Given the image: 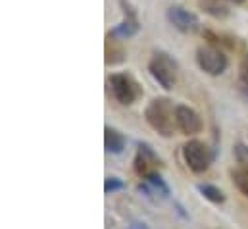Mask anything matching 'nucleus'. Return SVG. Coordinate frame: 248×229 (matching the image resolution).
<instances>
[{"mask_svg": "<svg viewBox=\"0 0 248 229\" xmlns=\"http://www.w3.org/2000/svg\"><path fill=\"white\" fill-rule=\"evenodd\" d=\"M144 119L146 123L162 137H171L175 127H177V121H175V108L171 104L170 98H164V97H158V98H152L144 110Z\"/></svg>", "mask_w": 248, "mask_h": 229, "instance_id": "obj_1", "label": "nucleus"}, {"mask_svg": "<svg viewBox=\"0 0 248 229\" xmlns=\"http://www.w3.org/2000/svg\"><path fill=\"white\" fill-rule=\"evenodd\" d=\"M148 69H150L152 77L160 83V87H164L168 91L173 89V85L177 83V64L166 52H156L152 60L148 62Z\"/></svg>", "mask_w": 248, "mask_h": 229, "instance_id": "obj_2", "label": "nucleus"}, {"mask_svg": "<svg viewBox=\"0 0 248 229\" xmlns=\"http://www.w3.org/2000/svg\"><path fill=\"white\" fill-rule=\"evenodd\" d=\"M127 229H150V228H148L144 222H133Z\"/></svg>", "mask_w": 248, "mask_h": 229, "instance_id": "obj_18", "label": "nucleus"}, {"mask_svg": "<svg viewBox=\"0 0 248 229\" xmlns=\"http://www.w3.org/2000/svg\"><path fill=\"white\" fill-rule=\"evenodd\" d=\"M175 121H177V127L185 135H196L204 127L202 117L198 115V112H194L192 108L183 106V104L181 106H175Z\"/></svg>", "mask_w": 248, "mask_h": 229, "instance_id": "obj_7", "label": "nucleus"}, {"mask_svg": "<svg viewBox=\"0 0 248 229\" xmlns=\"http://www.w3.org/2000/svg\"><path fill=\"white\" fill-rule=\"evenodd\" d=\"M233 154H235V158H237V162H239V168L248 170V147L247 145L237 143L235 148H233Z\"/></svg>", "mask_w": 248, "mask_h": 229, "instance_id": "obj_16", "label": "nucleus"}, {"mask_svg": "<svg viewBox=\"0 0 248 229\" xmlns=\"http://www.w3.org/2000/svg\"><path fill=\"white\" fill-rule=\"evenodd\" d=\"M196 62H198L200 69H204L210 75H219L227 67V56L219 49H216V47H202V49H198Z\"/></svg>", "mask_w": 248, "mask_h": 229, "instance_id": "obj_4", "label": "nucleus"}, {"mask_svg": "<svg viewBox=\"0 0 248 229\" xmlns=\"http://www.w3.org/2000/svg\"><path fill=\"white\" fill-rule=\"evenodd\" d=\"M198 191L202 193L204 198H208V200L214 202V204H223V202H225V195H223V191L217 189L216 185H208V183H204V185H198Z\"/></svg>", "mask_w": 248, "mask_h": 229, "instance_id": "obj_13", "label": "nucleus"}, {"mask_svg": "<svg viewBox=\"0 0 248 229\" xmlns=\"http://www.w3.org/2000/svg\"><path fill=\"white\" fill-rule=\"evenodd\" d=\"M198 6L214 17H227L229 16V8L223 0H198Z\"/></svg>", "mask_w": 248, "mask_h": 229, "instance_id": "obj_12", "label": "nucleus"}, {"mask_svg": "<svg viewBox=\"0 0 248 229\" xmlns=\"http://www.w3.org/2000/svg\"><path fill=\"white\" fill-rule=\"evenodd\" d=\"M104 62L106 65H118L125 60V49L120 41V37L108 33L106 37V45H104Z\"/></svg>", "mask_w": 248, "mask_h": 229, "instance_id": "obj_9", "label": "nucleus"}, {"mask_svg": "<svg viewBox=\"0 0 248 229\" xmlns=\"http://www.w3.org/2000/svg\"><path fill=\"white\" fill-rule=\"evenodd\" d=\"M104 147H106L108 152L120 154V152H124V148H125V137L118 129L106 127V129H104Z\"/></svg>", "mask_w": 248, "mask_h": 229, "instance_id": "obj_11", "label": "nucleus"}, {"mask_svg": "<svg viewBox=\"0 0 248 229\" xmlns=\"http://www.w3.org/2000/svg\"><path fill=\"white\" fill-rule=\"evenodd\" d=\"M231 2H235V4H243V2H247V0H231Z\"/></svg>", "mask_w": 248, "mask_h": 229, "instance_id": "obj_19", "label": "nucleus"}, {"mask_svg": "<svg viewBox=\"0 0 248 229\" xmlns=\"http://www.w3.org/2000/svg\"><path fill=\"white\" fill-rule=\"evenodd\" d=\"M239 91L248 98V54L243 56L239 65Z\"/></svg>", "mask_w": 248, "mask_h": 229, "instance_id": "obj_15", "label": "nucleus"}, {"mask_svg": "<svg viewBox=\"0 0 248 229\" xmlns=\"http://www.w3.org/2000/svg\"><path fill=\"white\" fill-rule=\"evenodd\" d=\"M231 179H233V183L237 185V189L248 198V170H243V168L233 170V172H231Z\"/></svg>", "mask_w": 248, "mask_h": 229, "instance_id": "obj_14", "label": "nucleus"}, {"mask_svg": "<svg viewBox=\"0 0 248 229\" xmlns=\"http://www.w3.org/2000/svg\"><path fill=\"white\" fill-rule=\"evenodd\" d=\"M125 21L124 23H120L118 27H114V31H112V35H116V37H120V39H129V37H133V35H137L139 33V21L135 19V14L131 12V8L127 6L125 8Z\"/></svg>", "mask_w": 248, "mask_h": 229, "instance_id": "obj_10", "label": "nucleus"}, {"mask_svg": "<svg viewBox=\"0 0 248 229\" xmlns=\"http://www.w3.org/2000/svg\"><path fill=\"white\" fill-rule=\"evenodd\" d=\"M125 185L122 179H118V177H108L106 181H104V193H114V191H122Z\"/></svg>", "mask_w": 248, "mask_h": 229, "instance_id": "obj_17", "label": "nucleus"}, {"mask_svg": "<svg viewBox=\"0 0 248 229\" xmlns=\"http://www.w3.org/2000/svg\"><path fill=\"white\" fill-rule=\"evenodd\" d=\"M183 160L188 166V170H192L194 173H202L210 168L214 154L210 147L204 145L202 141H188L183 147Z\"/></svg>", "mask_w": 248, "mask_h": 229, "instance_id": "obj_3", "label": "nucleus"}, {"mask_svg": "<svg viewBox=\"0 0 248 229\" xmlns=\"http://www.w3.org/2000/svg\"><path fill=\"white\" fill-rule=\"evenodd\" d=\"M110 87H112V93L116 97V100L124 106H129L137 100L139 97V89H137V83L127 75V73H114L110 77Z\"/></svg>", "mask_w": 248, "mask_h": 229, "instance_id": "obj_5", "label": "nucleus"}, {"mask_svg": "<svg viewBox=\"0 0 248 229\" xmlns=\"http://www.w3.org/2000/svg\"><path fill=\"white\" fill-rule=\"evenodd\" d=\"M168 19H170V23H171L177 31H181V33H190V31H194V29L198 27L196 16L190 14L185 8H181V6H171V8L168 10Z\"/></svg>", "mask_w": 248, "mask_h": 229, "instance_id": "obj_8", "label": "nucleus"}, {"mask_svg": "<svg viewBox=\"0 0 248 229\" xmlns=\"http://www.w3.org/2000/svg\"><path fill=\"white\" fill-rule=\"evenodd\" d=\"M162 166V160L158 158V154L144 143L139 145L137 156H135V172L139 173L142 179H146L148 175L158 172V168Z\"/></svg>", "mask_w": 248, "mask_h": 229, "instance_id": "obj_6", "label": "nucleus"}]
</instances>
